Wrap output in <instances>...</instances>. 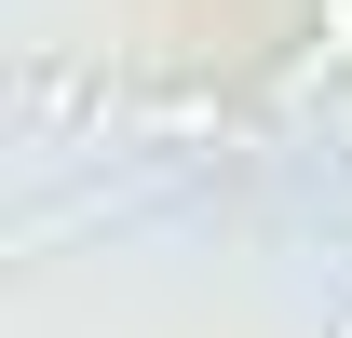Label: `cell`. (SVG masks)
Returning a JSON list of instances; mask_svg holds the SVG:
<instances>
[{
    "instance_id": "cell-1",
    "label": "cell",
    "mask_w": 352,
    "mask_h": 338,
    "mask_svg": "<svg viewBox=\"0 0 352 338\" xmlns=\"http://www.w3.org/2000/svg\"><path fill=\"white\" fill-rule=\"evenodd\" d=\"M82 122L109 135V68H68V54H41V68L14 82V135H28V149H68Z\"/></svg>"
},
{
    "instance_id": "cell-2",
    "label": "cell",
    "mask_w": 352,
    "mask_h": 338,
    "mask_svg": "<svg viewBox=\"0 0 352 338\" xmlns=\"http://www.w3.org/2000/svg\"><path fill=\"white\" fill-rule=\"evenodd\" d=\"M311 68H339V82H352V0H311Z\"/></svg>"
},
{
    "instance_id": "cell-3",
    "label": "cell",
    "mask_w": 352,
    "mask_h": 338,
    "mask_svg": "<svg viewBox=\"0 0 352 338\" xmlns=\"http://www.w3.org/2000/svg\"><path fill=\"white\" fill-rule=\"evenodd\" d=\"M325 338H352V297H325Z\"/></svg>"
}]
</instances>
